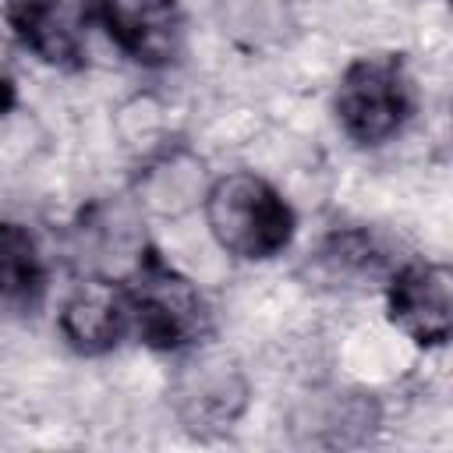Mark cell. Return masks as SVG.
<instances>
[{
	"mask_svg": "<svg viewBox=\"0 0 453 453\" xmlns=\"http://www.w3.org/2000/svg\"><path fill=\"white\" fill-rule=\"evenodd\" d=\"M205 219L216 244L237 258L262 262L280 255L294 237V209L262 177L237 170L219 177L205 195Z\"/></svg>",
	"mask_w": 453,
	"mask_h": 453,
	"instance_id": "cell-1",
	"label": "cell"
},
{
	"mask_svg": "<svg viewBox=\"0 0 453 453\" xmlns=\"http://www.w3.org/2000/svg\"><path fill=\"white\" fill-rule=\"evenodd\" d=\"M14 35L53 67H78L85 60L92 0H7Z\"/></svg>",
	"mask_w": 453,
	"mask_h": 453,
	"instance_id": "cell-4",
	"label": "cell"
},
{
	"mask_svg": "<svg viewBox=\"0 0 453 453\" xmlns=\"http://www.w3.org/2000/svg\"><path fill=\"white\" fill-rule=\"evenodd\" d=\"M131 329L127 287L110 280H85L60 308V333L78 354H106Z\"/></svg>",
	"mask_w": 453,
	"mask_h": 453,
	"instance_id": "cell-7",
	"label": "cell"
},
{
	"mask_svg": "<svg viewBox=\"0 0 453 453\" xmlns=\"http://www.w3.org/2000/svg\"><path fill=\"white\" fill-rule=\"evenodd\" d=\"M113 42L145 67L177 60L184 42V14L177 0H99Z\"/></svg>",
	"mask_w": 453,
	"mask_h": 453,
	"instance_id": "cell-5",
	"label": "cell"
},
{
	"mask_svg": "<svg viewBox=\"0 0 453 453\" xmlns=\"http://www.w3.org/2000/svg\"><path fill=\"white\" fill-rule=\"evenodd\" d=\"M414 110V88L403 57L372 53L347 64L336 88L340 127L357 145H379L393 138Z\"/></svg>",
	"mask_w": 453,
	"mask_h": 453,
	"instance_id": "cell-3",
	"label": "cell"
},
{
	"mask_svg": "<svg viewBox=\"0 0 453 453\" xmlns=\"http://www.w3.org/2000/svg\"><path fill=\"white\" fill-rule=\"evenodd\" d=\"M14 106V85L7 74H0V113H7Z\"/></svg>",
	"mask_w": 453,
	"mask_h": 453,
	"instance_id": "cell-9",
	"label": "cell"
},
{
	"mask_svg": "<svg viewBox=\"0 0 453 453\" xmlns=\"http://www.w3.org/2000/svg\"><path fill=\"white\" fill-rule=\"evenodd\" d=\"M389 322L421 347L449 336V269L432 262L403 265L389 283Z\"/></svg>",
	"mask_w": 453,
	"mask_h": 453,
	"instance_id": "cell-6",
	"label": "cell"
},
{
	"mask_svg": "<svg viewBox=\"0 0 453 453\" xmlns=\"http://www.w3.org/2000/svg\"><path fill=\"white\" fill-rule=\"evenodd\" d=\"M131 326L152 350H184L205 333V301L156 248H145L127 283Z\"/></svg>",
	"mask_w": 453,
	"mask_h": 453,
	"instance_id": "cell-2",
	"label": "cell"
},
{
	"mask_svg": "<svg viewBox=\"0 0 453 453\" xmlns=\"http://www.w3.org/2000/svg\"><path fill=\"white\" fill-rule=\"evenodd\" d=\"M46 290V262L28 226L0 219V301L11 308H35Z\"/></svg>",
	"mask_w": 453,
	"mask_h": 453,
	"instance_id": "cell-8",
	"label": "cell"
}]
</instances>
